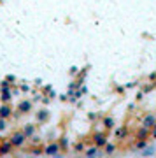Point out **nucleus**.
I'll use <instances>...</instances> for the list:
<instances>
[{
    "label": "nucleus",
    "mask_w": 156,
    "mask_h": 158,
    "mask_svg": "<svg viewBox=\"0 0 156 158\" xmlns=\"http://www.w3.org/2000/svg\"><path fill=\"white\" fill-rule=\"evenodd\" d=\"M142 98H144V91L140 90L139 93H137V97H135V100H137V102H140V100H142Z\"/></svg>",
    "instance_id": "nucleus-23"
},
{
    "label": "nucleus",
    "mask_w": 156,
    "mask_h": 158,
    "mask_svg": "<svg viewBox=\"0 0 156 158\" xmlns=\"http://www.w3.org/2000/svg\"><path fill=\"white\" fill-rule=\"evenodd\" d=\"M116 149H117V146H116V144H112V142H109V144H107V146L104 148V153H105V155H114V153H116Z\"/></svg>",
    "instance_id": "nucleus-13"
},
{
    "label": "nucleus",
    "mask_w": 156,
    "mask_h": 158,
    "mask_svg": "<svg viewBox=\"0 0 156 158\" xmlns=\"http://www.w3.org/2000/svg\"><path fill=\"white\" fill-rule=\"evenodd\" d=\"M74 151H76V153L86 151V149H84V142H77V144H76V148H74Z\"/></svg>",
    "instance_id": "nucleus-19"
},
{
    "label": "nucleus",
    "mask_w": 156,
    "mask_h": 158,
    "mask_svg": "<svg viewBox=\"0 0 156 158\" xmlns=\"http://www.w3.org/2000/svg\"><path fill=\"white\" fill-rule=\"evenodd\" d=\"M151 137H153V139H156V125H154V128L151 130Z\"/></svg>",
    "instance_id": "nucleus-25"
},
{
    "label": "nucleus",
    "mask_w": 156,
    "mask_h": 158,
    "mask_svg": "<svg viewBox=\"0 0 156 158\" xmlns=\"http://www.w3.org/2000/svg\"><path fill=\"white\" fill-rule=\"evenodd\" d=\"M151 137V130L144 128V127H140L139 130H137V134H135V139L137 141H147Z\"/></svg>",
    "instance_id": "nucleus-6"
},
{
    "label": "nucleus",
    "mask_w": 156,
    "mask_h": 158,
    "mask_svg": "<svg viewBox=\"0 0 156 158\" xmlns=\"http://www.w3.org/2000/svg\"><path fill=\"white\" fill-rule=\"evenodd\" d=\"M68 72H70V76H77L81 70H79V67H76V65H74V67H70V70H68Z\"/></svg>",
    "instance_id": "nucleus-21"
},
{
    "label": "nucleus",
    "mask_w": 156,
    "mask_h": 158,
    "mask_svg": "<svg viewBox=\"0 0 156 158\" xmlns=\"http://www.w3.org/2000/svg\"><path fill=\"white\" fill-rule=\"evenodd\" d=\"M154 86H156V83H147V85L142 86V91H144V95H146V93H151V91L154 90Z\"/></svg>",
    "instance_id": "nucleus-16"
},
{
    "label": "nucleus",
    "mask_w": 156,
    "mask_h": 158,
    "mask_svg": "<svg viewBox=\"0 0 156 158\" xmlns=\"http://www.w3.org/2000/svg\"><path fill=\"white\" fill-rule=\"evenodd\" d=\"M21 90H23V91H28V90H30V86H27V85H23V86H21Z\"/></svg>",
    "instance_id": "nucleus-27"
},
{
    "label": "nucleus",
    "mask_w": 156,
    "mask_h": 158,
    "mask_svg": "<svg viewBox=\"0 0 156 158\" xmlns=\"http://www.w3.org/2000/svg\"><path fill=\"white\" fill-rule=\"evenodd\" d=\"M21 132L25 134V135H27V139H32V137H35V125H32V123L25 125Z\"/></svg>",
    "instance_id": "nucleus-11"
},
{
    "label": "nucleus",
    "mask_w": 156,
    "mask_h": 158,
    "mask_svg": "<svg viewBox=\"0 0 156 158\" xmlns=\"http://www.w3.org/2000/svg\"><path fill=\"white\" fill-rule=\"evenodd\" d=\"M91 139H93V146H96L98 149H102V148H105L107 144H109L107 132H95V134L91 135Z\"/></svg>",
    "instance_id": "nucleus-1"
},
{
    "label": "nucleus",
    "mask_w": 156,
    "mask_h": 158,
    "mask_svg": "<svg viewBox=\"0 0 156 158\" xmlns=\"http://www.w3.org/2000/svg\"><path fill=\"white\" fill-rule=\"evenodd\" d=\"M151 155H154V148H146L142 151V156H151Z\"/></svg>",
    "instance_id": "nucleus-18"
},
{
    "label": "nucleus",
    "mask_w": 156,
    "mask_h": 158,
    "mask_svg": "<svg viewBox=\"0 0 156 158\" xmlns=\"http://www.w3.org/2000/svg\"><path fill=\"white\" fill-rule=\"evenodd\" d=\"M12 116V107L9 106V104H2L0 106V118L2 119H7Z\"/></svg>",
    "instance_id": "nucleus-7"
},
{
    "label": "nucleus",
    "mask_w": 156,
    "mask_h": 158,
    "mask_svg": "<svg viewBox=\"0 0 156 158\" xmlns=\"http://www.w3.org/2000/svg\"><path fill=\"white\" fill-rule=\"evenodd\" d=\"M49 111H47V109H40L39 113H37V121H39V123H47V121H49Z\"/></svg>",
    "instance_id": "nucleus-10"
},
{
    "label": "nucleus",
    "mask_w": 156,
    "mask_h": 158,
    "mask_svg": "<svg viewBox=\"0 0 156 158\" xmlns=\"http://www.w3.org/2000/svg\"><path fill=\"white\" fill-rule=\"evenodd\" d=\"M12 144L11 141H4V142H0V156H6V155H9V153L12 151Z\"/></svg>",
    "instance_id": "nucleus-8"
},
{
    "label": "nucleus",
    "mask_w": 156,
    "mask_h": 158,
    "mask_svg": "<svg viewBox=\"0 0 156 158\" xmlns=\"http://www.w3.org/2000/svg\"><path fill=\"white\" fill-rule=\"evenodd\" d=\"M88 118H89V119H95V118H96V114H95V113H89V114H88Z\"/></svg>",
    "instance_id": "nucleus-26"
},
{
    "label": "nucleus",
    "mask_w": 156,
    "mask_h": 158,
    "mask_svg": "<svg viewBox=\"0 0 156 158\" xmlns=\"http://www.w3.org/2000/svg\"><path fill=\"white\" fill-rule=\"evenodd\" d=\"M125 90H126L125 86H116V91L119 93V95H121V93H125Z\"/></svg>",
    "instance_id": "nucleus-24"
},
{
    "label": "nucleus",
    "mask_w": 156,
    "mask_h": 158,
    "mask_svg": "<svg viewBox=\"0 0 156 158\" xmlns=\"http://www.w3.org/2000/svg\"><path fill=\"white\" fill-rule=\"evenodd\" d=\"M102 125H104L105 132H111V130L116 127V121H114V118H112V116H105V118L102 119Z\"/></svg>",
    "instance_id": "nucleus-9"
},
{
    "label": "nucleus",
    "mask_w": 156,
    "mask_h": 158,
    "mask_svg": "<svg viewBox=\"0 0 156 158\" xmlns=\"http://www.w3.org/2000/svg\"><path fill=\"white\" fill-rule=\"evenodd\" d=\"M9 141H11V144L14 148H21V146H25V142H27V135H25L23 132H14Z\"/></svg>",
    "instance_id": "nucleus-2"
},
{
    "label": "nucleus",
    "mask_w": 156,
    "mask_h": 158,
    "mask_svg": "<svg viewBox=\"0 0 156 158\" xmlns=\"http://www.w3.org/2000/svg\"><path fill=\"white\" fill-rule=\"evenodd\" d=\"M11 97H12L11 88H9V90H2V102H4V104H7V102L11 100Z\"/></svg>",
    "instance_id": "nucleus-14"
},
{
    "label": "nucleus",
    "mask_w": 156,
    "mask_h": 158,
    "mask_svg": "<svg viewBox=\"0 0 156 158\" xmlns=\"http://www.w3.org/2000/svg\"><path fill=\"white\" fill-rule=\"evenodd\" d=\"M154 125H156V114H153V113L146 114L144 118H142V121H140V127H144L147 130H153Z\"/></svg>",
    "instance_id": "nucleus-3"
},
{
    "label": "nucleus",
    "mask_w": 156,
    "mask_h": 158,
    "mask_svg": "<svg viewBox=\"0 0 156 158\" xmlns=\"http://www.w3.org/2000/svg\"><path fill=\"white\" fill-rule=\"evenodd\" d=\"M147 79H149V83H156V70L147 74Z\"/></svg>",
    "instance_id": "nucleus-20"
},
{
    "label": "nucleus",
    "mask_w": 156,
    "mask_h": 158,
    "mask_svg": "<svg viewBox=\"0 0 156 158\" xmlns=\"http://www.w3.org/2000/svg\"><path fill=\"white\" fill-rule=\"evenodd\" d=\"M44 153L47 155V156H58V155L61 153V148H60L58 142H49V144L44 148Z\"/></svg>",
    "instance_id": "nucleus-4"
},
{
    "label": "nucleus",
    "mask_w": 156,
    "mask_h": 158,
    "mask_svg": "<svg viewBox=\"0 0 156 158\" xmlns=\"http://www.w3.org/2000/svg\"><path fill=\"white\" fill-rule=\"evenodd\" d=\"M6 128H7V119L0 118V132H2V130H6Z\"/></svg>",
    "instance_id": "nucleus-22"
},
{
    "label": "nucleus",
    "mask_w": 156,
    "mask_h": 158,
    "mask_svg": "<svg viewBox=\"0 0 156 158\" xmlns=\"http://www.w3.org/2000/svg\"><path fill=\"white\" fill-rule=\"evenodd\" d=\"M32 107H34L32 100H23V102H19V106H18V113L27 114V113H30V111H32Z\"/></svg>",
    "instance_id": "nucleus-5"
},
{
    "label": "nucleus",
    "mask_w": 156,
    "mask_h": 158,
    "mask_svg": "<svg viewBox=\"0 0 156 158\" xmlns=\"http://www.w3.org/2000/svg\"><path fill=\"white\" fill-rule=\"evenodd\" d=\"M147 148V141H135V149H142L144 151Z\"/></svg>",
    "instance_id": "nucleus-17"
},
{
    "label": "nucleus",
    "mask_w": 156,
    "mask_h": 158,
    "mask_svg": "<svg viewBox=\"0 0 156 158\" xmlns=\"http://www.w3.org/2000/svg\"><path fill=\"white\" fill-rule=\"evenodd\" d=\"M58 144H60L61 151H67V148H68V139H67L65 135H63V137H60V141H58Z\"/></svg>",
    "instance_id": "nucleus-15"
},
{
    "label": "nucleus",
    "mask_w": 156,
    "mask_h": 158,
    "mask_svg": "<svg viewBox=\"0 0 156 158\" xmlns=\"http://www.w3.org/2000/svg\"><path fill=\"white\" fill-rule=\"evenodd\" d=\"M125 135H128V127L126 125H123V127L114 130V137L116 139H125Z\"/></svg>",
    "instance_id": "nucleus-12"
}]
</instances>
